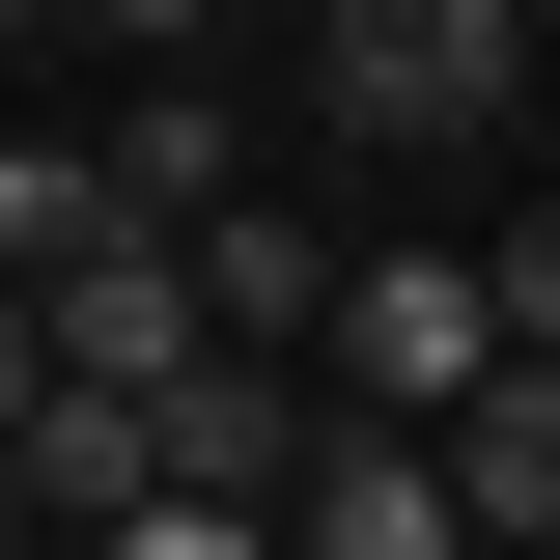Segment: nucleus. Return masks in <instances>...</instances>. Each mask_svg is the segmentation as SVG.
Segmentation results:
<instances>
[{
  "label": "nucleus",
  "mask_w": 560,
  "mask_h": 560,
  "mask_svg": "<svg viewBox=\"0 0 560 560\" xmlns=\"http://www.w3.org/2000/svg\"><path fill=\"white\" fill-rule=\"evenodd\" d=\"M504 84H533V0H337V140H393V168L504 140Z\"/></svg>",
  "instance_id": "1"
},
{
  "label": "nucleus",
  "mask_w": 560,
  "mask_h": 560,
  "mask_svg": "<svg viewBox=\"0 0 560 560\" xmlns=\"http://www.w3.org/2000/svg\"><path fill=\"white\" fill-rule=\"evenodd\" d=\"M308 364H337V420H448L504 364V280L477 253H337V337H308Z\"/></svg>",
  "instance_id": "2"
},
{
  "label": "nucleus",
  "mask_w": 560,
  "mask_h": 560,
  "mask_svg": "<svg viewBox=\"0 0 560 560\" xmlns=\"http://www.w3.org/2000/svg\"><path fill=\"white\" fill-rule=\"evenodd\" d=\"M280 560H477L448 420H337V448H308V504H280Z\"/></svg>",
  "instance_id": "3"
},
{
  "label": "nucleus",
  "mask_w": 560,
  "mask_h": 560,
  "mask_svg": "<svg viewBox=\"0 0 560 560\" xmlns=\"http://www.w3.org/2000/svg\"><path fill=\"white\" fill-rule=\"evenodd\" d=\"M140 504H168V393H84V364H57V420H28V533H140Z\"/></svg>",
  "instance_id": "4"
},
{
  "label": "nucleus",
  "mask_w": 560,
  "mask_h": 560,
  "mask_svg": "<svg viewBox=\"0 0 560 560\" xmlns=\"http://www.w3.org/2000/svg\"><path fill=\"white\" fill-rule=\"evenodd\" d=\"M57 364H84V393H168V364H224L197 253H84V280H57Z\"/></svg>",
  "instance_id": "5"
},
{
  "label": "nucleus",
  "mask_w": 560,
  "mask_h": 560,
  "mask_svg": "<svg viewBox=\"0 0 560 560\" xmlns=\"http://www.w3.org/2000/svg\"><path fill=\"white\" fill-rule=\"evenodd\" d=\"M84 253H168L113 197V140H0V280H84Z\"/></svg>",
  "instance_id": "6"
},
{
  "label": "nucleus",
  "mask_w": 560,
  "mask_h": 560,
  "mask_svg": "<svg viewBox=\"0 0 560 560\" xmlns=\"http://www.w3.org/2000/svg\"><path fill=\"white\" fill-rule=\"evenodd\" d=\"M448 477H477V533H560V364H477L448 393Z\"/></svg>",
  "instance_id": "7"
},
{
  "label": "nucleus",
  "mask_w": 560,
  "mask_h": 560,
  "mask_svg": "<svg viewBox=\"0 0 560 560\" xmlns=\"http://www.w3.org/2000/svg\"><path fill=\"white\" fill-rule=\"evenodd\" d=\"M197 308H224V337H337V253H308L280 197H224L197 224Z\"/></svg>",
  "instance_id": "8"
},
{
  "label": "nucleus",
  "mask_w": 560,
  "mask_h": 560,
  "mask_svg": "<svg viewBox=\"0 0 560 560\" xmlns=\"http://www.w3.org/2000/svg\"><path fill=\"white\" fill-rule=\"evenodd\" d=\"M113 197L197 253V224H224V84H140V113H113Z\"/></svg>",
  "instance_id": "9"
},
{
  "label": "nucleus",
  "mask_w": 560,
  "mask_h": 560,
  "mask_svg": "<svg viewBox=\"0 0 560 560\" xmlns=\"http://www.w3.org/2000/svg\"><path fill=\"white\" fill-rule=\"evenodd\" d=\"M84 560H280V504H140V533H84Z\"/></svg>",
  "instance_id": "10"
},
{
  "label": "nucleus",
  "mask_w": 560,
  "mask_h": 560,
  "mask_svg": "<svg viewBox=\"0 0 560 560\" xmlns=\"http://www.w3.org/2000/svg\"><path fill=\"white\" fill-rule=\"evenodd\" d=\"M57 420V280H0V448Z\"/></svg>",
  "instance_id": "11"
},
{
  "label": "nucleus",
  "mask_w": 560,
  "mask_h": 560,
  "mask_svg": "<svg viewBox=\"0 0 560 560\" xmlns=\"http://www.w3.org/2000/svg\"><path fill=\"white\" fill-rule=\"evenodd\" d=\"M477 280H504V364H560V224H504Z\"/></svg>",
  "instance_id": "12"
},
{
  "label": "nucleus",
  "mask_w": 560,
  "mask_h": 560,
  "mask_svg": "<svg viewBox=\"0 0 560 560\" xmlns=\"http://www.w3.org/2000/svg\"><path fill=\"white\" fill-rule=\"evenodd\" d=\"M84 28H140V57H168V28H197V0H84Z\"/></svg>",
  "instance_id": "13"
},
{
  "label": "nucleus",
  "mask_w": 560,
  "mask_h": 560,
  "mask_svg": "<svg viewBox=\"0 0 560 560\" xmlns=\"http://www.w3.org/2000/svg\"><path fill=\"white\" fill-rule=\"evenodd\" d=\"M0 560H28V448H0Z\"/></svg>",
  "instance_id": "14"
},
{
  "label": "nucleus",
  "mask_w": 560,
  "mask_h": 560,
  "mask_svg": "<svg viewBox=\"0 0 560 560\" xmlns=\"http://www.w3.org/2000/svg\"><path fill=\"white\" fill-rule=\"evenodd\" d=\"M0 28H28V0H0Z\"/></svg>",
  "instance_id": "15"
}]
</instances>
